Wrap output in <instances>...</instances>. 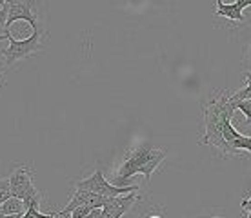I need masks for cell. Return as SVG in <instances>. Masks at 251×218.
<instances>
[{
	"label": "cell",
	"instance_id": "4fadbf2b",
	"mask_svg": "<svg viewBox=\"0 0 251 218\" xmlns=\"http://www.w3.org/2000/svg\"><path fill=\"white\" fill-rule=\"evenodd\" d=\"M9 198H13L11 187H9V178L7 180H0V206L6 204Z\"/></svg>",
	"mask_w": 251,
	"mask_h": 218
},
{
	"label": "cell",
	"instance_id": "ffe728a7",
	"mask_svg": "<svg viewBox=\"0 0 251 218\" xmlns=\"http://www.w3.org/2000/svg\"><path fill=\"white\" fill-rule=\"evenodd\" d=\"M2 78H4V73H2V71H0V80H2Z\"/></svg>",
	"mask_w": 251,
	"mask_h": 218
},
{
	"label": "cell",
	"instance_id": "30bf717a",
	"mask_svg": "<svg viewBox=\"0 0 251 218\" xmlns=\"http://www.w3.org/2000/svg\"><path fill=\"white\" fill-rule=\"evenodd\" d=\"M229 151H231V155H239L240 151H246V153H251V137H248V135H242L240 133L239 137L235 138L229 145Z\"/></svg>",
	"mask_w": 251,
	"mask_h": 218
},
{
	"label": "cell",
	"instance_id": "2e32d148",
	"mask_svg": "<svg viewBox=\"0 0 251 218\" xmlns=\"http://www.w3.org/2000/svg\"><path fill=\"white\" fill-rule=\"evenodd\" d=\"M244 76H246V86H244V89H246V91H251V71H246Z\"/></svg>",
	"mask_w": 251,
	"mask_h": 218
},
{
	"label": "cell",
	"instance_id": "7c38bea8",
	"mask_svg": "<svg viewBox=\"0 0 251 218\" xmlns=\"http://www.w3.org/2000/svg\"><path fill=\"white\" fill-rule=\"evenodd\" d=\"M22 218H55V217L53 215H44L42 211H38V202H31L29 206L25 207V213L22 215Z\"/></svg>",
	"mask_w": 251,
	"mask_h": 218
},
{
	"label": "cell",
	"instance_id": "9c48e42d",
	"mask_svg": "<svg viewBox=\"0 0 251 218\" xmlns=\"http://www.w3.org/2000/svg\"><path fill=\"white\" fill-rule=\"evenodd\" d=\"M24 202L19 198H9L6 204L0 206V217H7V215H24Z\"/></svg>",
	"mask_w": 251,
	"mask_h": 218
},
{
	"label": "cell",
	"instance_id": "52a82bcc",
	"mask_svg": "<svg viewBox=\"0 0 251 218\" xmlns=\"http://www.w3.org/2000/svg\"><path fill=\"white\" fill-rule=\"evenodd\" d=\"M137 200H138V196L135 193L109 198L106 206L102 207V218H122L126 213L135 206Z\"/></svg>",
	"mask_w": 251,
	"mask_h": 218
},
{
	"label": "cell",
	"instance_id": "9a60e30c",
	"mask_svg": "<svg viewBox=\"0 0 251 218\" xmlns=\"http://www.w3.org/2000/svg\"><path fill=\"white\" fill-rule=\"evenodd\" d=\"M240 206H242V209H244V211H248L246 218H251V196H250V198L242 200V202H240Z\"/></svg>",
	"mask_w": 251,
	"mask_h": 218
},
{
	"label": "cell",
	"instance_id": "7a4b0ae2",
	"mask_svg": "<svg viewBox=\"0 0 251 218\" xmlns=\"http://www.w3.org/2000/svg\"><path fill=\"white\" fill-rule=\"evenodd\" d=\"M166 160V151L155 147L151 144H140L133 147L126 158L122 160L120 168L113 174V182L117 187H127V182L135 174H144L146 180L150 182L151 174L155 169Z\"/></svg>",
	"mask_w": 251,
	"mask_h": 218
},
{
	"label": "cell",
	"instance_id": "e0dca14e",
	"mask_svg": "<svg viewBox=\"0 0 251 218\" xmlns=\"http://www.w3.org/2000/svg\"><path fill=\"white\" fill-rule=\"evenodd\" d=\"M86 218H102V209H93Z\"/></svg>",
	"mask_w": 251,
	"mask_h": 218
},
{
	"label": "cell",
	"instance_id": "7402d4cb",
	"mask_svg": "<svg viewBox=\"0 0 251 218\" xmlns=\"http://www.w3.org/2000/svg\"><path fill=\"white\" fill-rule=\"evenodd\" d=\"M2 4H4V2H2V0H0V7H2Z\"/></svg>",
	"mask_w": 251,
	"mask_h": 218
},
{
	"label": "cell",
	"instance_id": "603a6c76",
	"mask_svg": "<svg viewBox=\"0 0 251 218\" xmlns=\"http://www.w3.org/2000/svg\"><path fill=\"white\" fill-rule=\"evenodd\" d=\"M209 218H219V217H209Z\"/></svg>",
	"mask_w": 251,
	"mask_h": 218
},
{
	"label": "cell",
	"instance_id": "6da1fadb",
	"mask_svg": "<svg viewBox=\"0 0 251 218\" xmlns=\"http://www.w3.org/2000/svg\"><path fill=\"white\" fill-rule=\"evenodd\" d=\"M233 106L229 104V95L224 91L219 97H211L202 102L204 115V137L201 138L202 145H211L220 149L222 155H231L227 144L222 138V125L226 120L233 119Z\"/></svg>",
	"mask_w": 251,
	"mask_h": 218
},
{
	"label": "cell",
	"instance_id": "3957f363",
	"mask_svg": "<svg viewBox=\"0 0 251 218\" xmlns=\"http://www.w3.org/2000/svg\"><path fill=\"white\" fill-rule=\"evenodd\" d=\"M9 46L4 48L0 51V55L4 56V64L6 66H11V64L19 62V60H24L33 53H38L42 49V33H40V25L37 29H33V33L27 38H22V40H17V38H9L7 40Z\"/></svg>",
	"mask_w": 251,
	"mask_h": 218
},
{
	"label": "cell",
	"instance_id": "277c9868",
	"mask_svg": "<svg viewBox=\"0 0 251 218\" xmlns=\"http://www.w3.org/2000/svg\"><path fill=\"white\" fill-rule=\"evenodd\" d=\"M75 189L78 191H88V193L100 194V196H107V198H115V196H124V194L135 193L138 186H127V187H117L115 184H109L106 180V176L102 173L100 168L95 169V173L84 180H78L75 184Z\"/></svg>",
	"mask_w": 251,
	"mask_h": 218
},
{
	"label": "cell",
	"instance_id": "d6986e66",
	"mask_svg": "<svg viewBox=\"0 0 251 218\" xmlns=\"http://www.w3.org/2000/svg\"><path fill=\"white\" fill-rule=\"evenodd\" d=\"M0 218H22V215H7V217H0Z\"/></svg>",
	"mask_w": 251,
	"mask_h": 218
},
{
	"label": "cell",
	"instance_id": "5bb4252c",
	"mask_svg": "<svg viewBox=\"0 0 251 218\" xmlns=\"http://www.w3.org/2000/svg\"><path fill=\"white\" fill-rule=\"evenodd\" d=\"M91 211H93V209H91L89 206H80L69 215V218H86Z\"/></svg>",
	"mask_w": 251,
	"mask_h": 218
},
{
	"label": "cell",
	"instance_id": "ac0fdd59",
	"mask_svg": "<svg viewBox=\"0 0 251 218\" xmlns=\"http://www.w3.org/2000/svg\"><path fill=\"white\" fill-rule=\"evenodd\" d=\"M9 38H11V33L9 31H6L4 35H0V40H9Z\"/></svg>",
	"mask_w": 251,
	"mask_h": 218
},
{
	"label": "cell",
	"instance_id": "cb8c5ba5",
	"mask_svg": "<svg viewBox=\"0 0 251 218\" xmlns=\"http://www.w3.org/2000/svg\"><path fill=\"white\" fill-rule=\"evenodd\" d=\"M250 56H251V48H250Z\"/></svg>",
	"mask_w": 251,
	"mask_h": 218
},
{
	"label": "cell",
	"instance_id": "ba28073f",
	"mask_svg": "<svg viewBox=\"0 0 251 218\" xmlns=\"http://www.w3.org/2000/svg\"><path fill=\"white\" fill-rule=\"evenodd\" d=\"M251 6V0H235L231 4H226L222 0H217V17L231 20V22H244V9Z\"/></svg>",
	"mask_w": 251,
	"mask_h": 218
},
{
	"label": "cell",
	"instance_id": "5b68a950",
	"mask_svg": "<svg viewBox=\"0 0 251 218\" xmlns=\"http://www.w3.org/2000/svg\"><path fill=\"white\" fill-rule=\"evenodd\" d=\"M33 174H35V169L22 166V168L15 169L9 176V187H11L13 198L22 200L24 207H27L31 202L40 204V198H42L38 189L33 186Z\"/></svg>",
	"mask_w": 251,
	"mask_h": 218
},
{
	"label": "cell",
	"instance_id": "44dd1931",
	"mask_svg": "<svg viewBox=\"0 0 251 218\" xmlns=\"http://www.w3.org/2000/svg\"><path fill=\"white\" fill-rule=\"evenodd\" d=\"M150 218H160V217H157V215H153V217H150Z\"/></svg>",
	"mask_w": 251,
	"mask_h": 218
},
{
	"label": "cell",
	"instance_id": "8992f818",
	"mask_svg": "<svg viewBox=\"0 0 251 218\" xmlns=\"http://www.w3.org/2000/svg\"><path fill=\"white\" fill-rule=\"evenodd\" d=\"M7 6V27L13 22L24 20L31 25V29L38 27V13L35 11V2L33 0H24V2H6ZM9 31V29H7Z\"/></svg>",
	"mask_w": 251,
	"mask_h": 218
},
{
	"label": "cell",
	"instance_id": "8fae6325",
	"mask_svg": "<svg viewBox=\"0 0 251 218\" xmlns=\"http://www.w3.org/2000/svg\"><path fill=\"white\" fill-rule=\"evenodd\" d=\"M235 111H240L246 117V125L251 124V104L250 100H240V102H229Z\"/></svg>",
	"mask_w": 251,
	"mask_h": 218
}]
</instances>
